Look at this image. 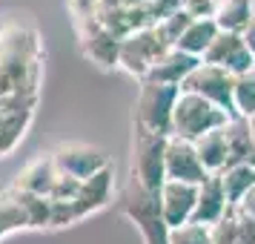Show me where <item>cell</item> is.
I'll return each mask as SVG.
<instances>
[{"mask_svg": "<svg viewBox=\"0 0 255 244\" xmlns=\"http://www.w3.org/2000/svg\"><path fill=\"white\" fill-rule=\"evenodd\" d=\"M181 89L207 98V101H212L215 106H221L224 112H230V115L235 118V104H232V95H235V75H230V72L218 69V66H209V63L201 60V66L186 78Z\"/></svg>", "mask_w": 255, "mask_h": 244, "instance_id": "cell-6", "label": "cell"}, {"mask_svg": "<svg viewBox=\"0 0 255 244\" xmlns=\"http://www.w3.org/2000/svg\"><path fill=\"white\" fill-rule=\"evenodd\" d=\"M201 66V58H192V55H186L181 49H169L166 55H163L152 72L146 75V81L149 83H161V86H184V81L192 75V72Z\"/></svg>", "mask_w": 255, "mask_h": 244, "instance_id": "cell-12", "label": "cell"}, {"mask_svg": "<svg viewBox=\"0 0 255 244\" xmlns=\"http://www.w3.org/2000/svg\"><path fill=\"white\" fill-rule=\"evenodd\" d=\"M235 244H255V221L238 216V233H235Z\"/></svg>", "mask_w": 255, "mask_h": 244, "instance_id": "cell-28", "label": "cell"}, {"mask_svg": "<svg viewBox=\"0 0 255 244\" xmlns=\"http://www.w3.org/2000/svg\"><path fill=\"white\" fill-rule=\"evenodd\" d=\"M17 230H32V227H29V216H26L23 204L17 201V193L9 190V193H0V239Z\"/></svg>", "mask_w": 255, "mask_h": 244, "instance_id": "cell-20", "label": "cell"}, {"mask_svg": "<svg viewBox=\"0 0 255 244\" xmlns=\"http://www.w3.org/2000/svg\"><path fill=\"white\" fill-rule=\"evenodd\" d=\"M244 43L250 46V52L255 55V17H253V23L247 26V32H244Z\"/></svg>", "mask_w": 255, "mask_h": 244, "instance_id": "cell-30", "label": "cell"}, {"mask_svg": "<svg viewBox=\"0 0 255 244\" xmlns=\"http://www.w3.org/2000/svg\"><path fill=\"white\" fill-rule=\"evenodd\" d=\"M52 161L58 167V173L72 175L78 181H86V178H92L109 167L104 152L98 147H89V144H63L52 152Z\"/></svg>", "mask_w": 255, "mask_h": 244, "instance_id": "cell-8", "label": "cell"}, {"mask_svg": "<svg viewBox=\"0 0 255 244\" xmlns=\"http://www.w3.org/2000/svg\"><path fill=\"white\" fill-rule=\"evenodd\" d=\"M14 193H17V201L23 204L26 216H29V227L32 230H40V227L52 224V198L32 196V193H23V190H14Z\"/></svg>", "mask_w": 255, "mask_h": 244, "instance_id": "cell-21", "label": "cell"}, {"mask_svg": "<svg viewBox=\"0 0 255 244\" xmlns=\"http://www.w3.org/2000/svg\"><path fill=\"white\" fill-rule=\"evenodd\" d=\"M227 213H232V207L227 204V193H224V181L218 175H209L204 184L198 187V207L192 221L204 224V227H215Z\"/></svg>", "mask_w": 255, "mask_h": 244, "instance_id": "cell-11", "label": "cell"}, {"mask_svg": "<svg viewBox=\"0 0 255 244\" xmlns=\"http://www.w3.org/2000/svg\"><path fill=\"white\" fill-rule=\"evenodd\" d=\"M221 0H184V9L192 20H215Z\"/></svg>", "mask_w": 255, "mask_h": 244, "instance_id": "cell-25", "label": "cell"}, {"mask_svg": "<svg viewBox=\"0 0 255 244\" xmlns=\"http://www.w3.org/2000/svg\"><path fill=\"white\" fill-rule=\"evenodd\" d=\"M78 221L75 201H52V224L49 227H69Z\"/></svg>", "mask_w": 255, "mask_h": 244, "instance_id": "cell-26", "label": "cell"}, {"mask_svg": "<svg viewBox=\"0 0 255 244\" xmlns=\"http://www.w3.org/2000/svg\"><path fill=\"white\" fill-rule=\"evenodd\" d=\"M232 104H235V115L238 118H255V72L238 75L235 78V95H232Z\"/></svg>", "mask_w": 255, "mask_h": 244, "instance_id": "cell-22", "label": "cell"}, {"mask_svg": "<svg viewBox=\"0 0 255 244\" xmlns=\"http://www.w3.org/2000/svg\"><path fill=\"white\" fill-rule=\"evenodd\" d=\"M250 132H253V164H255V118H250Z\"/></svg>", "mask_w": 255, "mask_h": 244, "instance_id": "cell-31", "label": "cell"}, {"mask_svg": "<svg viewBox=\"0 0 255 244\" xmlns=\"http://www.w3.org/2000/svg\"><path fill=\"white\" fill-rule=\"evenodd\" d=\"M58 178H60L58 167H55V161H52V155H46V158L32 161L23 173L17 175L14 190H23V193H32V196L49 198L52 190H55V184H58Z\"/></svg>", "mask_w": 255, "mask_h": 244, "instance_id": "cell-14", "label": "cell"}, {"mask_svg": "<svg viewBox=\"0 0 255 244\" xmlns=\"http://www.w3.org/2000/svg\"><path fill=\"white\" fill-rule=\"evenodd\" d=\"M112 167L101 170L98 175L86 178L78 190V198H75V210H78V219H86L98 210H104L109 201H112Z\"/></svg>", "mask_w": 255, "mask_h": 244, "instance_id": "cell-13", "label": "cell"}, {"mask_svg": "<svg viewBox=\"0 0 255 244\" xmlns=\"http://www.w3.org/2000/svg\"><path fill=\"white\" fill-rule=\"evenodd\" d=\"M181 6H184V0H149V12L155 17V26L161 23V20H166V17L178 14Z\"/></svg>", "mask_w": 255, "mask_h": 244, "instance_id": "cell-27", "label": "cell"}, {"mask_svg": "<svg viewBox=\"0 0 255 244\" xmlns=\"http://www.w3.org/2000/svg\"><path fill=\"white\" fill-rule=\"evenodd\" d=\"M207 178L209 173L201 164L195 144L181 138H169V144H166V181H184V184L201 187Z\"/></svg>", "mask_w": 255, "mask_h": 244, "instance_id": "cell-9", "label": "cell"}, {"mask_svg": "<svg viewBox=\"0 0 255 244\" xmlns=\"http://www.w3.org/2000/svg\"><path fill=\"white\" fill-rule=\"evenodd\" d=\"M218 35H221V29H218L215 20H192L189 29L181 35V40L175 43V49H181V52H186V55L204 60L207 49L212 46V40H215Z\"/></svg>", "mask_w": 255, "mask_h": 244, "instance_id": "cell-17", "label": "cell"}, {"mask_svg": "<svg viewBox=\"0 0 255 244\" xmlns=\"http://www.w3.org/2000/svg\"><path fill=\"white\" fill-rule=\"evenodd\" d=\"M195 150L201 155V164L207 167L209 175H218L227 170V164H230V144H227V127L221 129H212L207 132L204 138L195 141Z\"/></svg>", "mask_w": 255, "mask_h": 244, "instance_id": "cell-15", "label": "cell"}, {"mask_svg": "<svg viewBox=\"0 0 255 244\" xmlns=\"http://www.w3.org/2000/svg\"><path fill=\"white\" fill-rule=\"evenodd\" d=\"M235 213H238V216H244V219L255 221V190H250V193H247V198H244L241 204L235 207Z\"/></svg>", "mask_w": 255, "mask_h": 244, "instance_id": "cell-29", "label": "cell"}, {"mask_svg": "<svg viewBox=\"0 0 255 244\" xmlns=\"http://www.w3.org/2000/svg\"><path fill=\"white\" fill-rule=\"evenodd\" d=\"M204 63L218 66V69L230 72V75H247L255 69V55L250 52V46L244 43V35H232V32H221L212 46L204 55Z\"/></svg>", "mask_w": 255, "mask_h": 244, "instance_id": "cell-7", "label": "cell"}, {"mask_svg": "<svg viewBox=\"0 0 255 244\" xmlns=\"http://www.w3.org/2000/svg\"><path fill=\"white\" fill-rule=\"evenodd\" d=\"M169 49L172 46L163 40V35L158 32V26L140 29V32H135V35H129V37L121 40V58H118V66H124L129 75L146 81V75L152 72V66H155Z\"/></svg>", "mask_w": 255, "mask_h": 244, "instance_id": "cell-5", "label": "cell"}, {"mask_svg": "<svg viewBox=\"0 0 255 244\" xmlns=\"http://www.w3.org/2000/svg\"><path fill=\"white\" fill-rule=\"evenodd\" d=\"M166 144L169 138L138 129L132 132V178L146 193H161L166 184Z\"/></svg>", "mask_w": 255, "mask_h": 244, "instance_id": "cell-2", "label": "cell"}, {"mask_svg": "<svg viewBox=\"0 0 255 244\" xmlns=\"http://www.w3.org/2000/svg\"><path fill=\"white\" fill-rule=\"evenodd\" d=\"M161 213L166 224H169V230L175 227H184L192 221L195 216V207H198V187L195 184H184V181H166L161 187Z\"/></svg>", "mask_w": 255, "mask_h": 244, "instance_id": "cell-10", "label": "cell"}, {"mask_svg": "<svg viewBox=\"0 0 255 244\" xmlns=\"http://www.w3.org/2000/svg\"><path fill=\"white\" fill-rule=\"evenodd\" d=\"M121 213L138 227L143 244H169V224L161 213V198L158 193H146L140 187H132V193L124 198Z\"/></svg>", "mask_w": 255, "mask_h": 244, "instance_id": "cell-4", "label": "cell"}, {"mask_svg": "<svg viewBox=\"0 0 255 244\" xmlns=\"http://www.w3.org/2000/svg\"><path fill=\"white\" fill-rule=\"evenodd\" d=\"M169 244H212V227L189 221V224L175 227L169 233Z\"/></svg>", "mask_w": 255, "mask_h": 244, "instance_id": "cell-23", "label": "cell"}, {"mask_svg": "<svg viewBox=\"0 0 255 244\" xmlns=\"http://www.w3.org/2000/svg\"><path fill=\"white\" fill-rule=\"evenodd\" d=\"M235 233H238V213L232 210L212 227V244H235Z\"/></svg>", "mask_w": 255, "mask_h": 244, "instance_id": "cell-24", "label": "cell"}, {"mask_svg": "<svg viewBox=\"0 0 255 244\" xmlns=\"http://www.w3.org/2000/svg\"><path fill=\"white\" fill-rule=\"evenodd\" d=\"M221 181H224L227 204L235 210L244 198H247V193L255 190V164H238V167L224 170V173H221Z\"/></svg>", "mask_w": 255, "mask_h": 244, "instance_id": "cell-19", "label": "cell"}, {"mask_svg": "<svg viewBox=\"0 0 255 244\" xmlns=\"http://www.w3.org/2000/svg\"><path fill=\"white\" fill-rule=\"evenodd\" d=\"M255 17V0H221L215 23L221 32H232V35H244L247 26Z\"/></svg>", "mask_w": 255, "mask_h": 244, "instance_id": "cell-16", "label": "cell"}, {"mask_svg": "<svg viewBox=\"0 0 255 244\" xmlns=\"http://www.w3.org/2000/svg\"><path fill=\"white\" fill-rule=\"evenodd\" d=\"M230 112H224L221 106H215L212 101L201 98V95L184 92L178 95L175 101V115H172V138L181 141H192L204 138L212 129H221L230 124Z\"/></svg>", "mask_w": 255, "mask_h": 244, "instance_id": "cell-1", "label": "cell"}, {"mask_svg": "<svg viewBox=\"0 0 255 244\" xmlns=\"http://www.w3.org/2000/svg\"><path fill=\"white\" fill-rule=\"evenodd\" d=\"M227 144H230V167L238 164H253V132H250V121L247 118H230L227 124Z\"/></svg>", "mask_w": 255, "mask_h": 244, "instance_id": "cell-18", "label": "cell"}, {"mask_svg": "<svg viewBox=\"0 0 255 244\" xmlns=\"http://www.w3.org/2000/svg\"><path fill=\"white\" fill-rule=\"evenodd\" d=\"M181 89L178 86H161V83L140 81L138 101H135V127L172 138V115H175V101Z\"/></svg>", "mask_w": 255, "mask_h": 244, "instance_id": "cell-3", "label": "cell"}, {"mask_svg": "<svg viewBox=\"0 0 255 244\" xmlns=\"http://www.w3.org/2000/svg\"><path fill=\"white\" fill-rule=\"evenodd\" d=\"M253 72H255V69H253Z\"/></svg>", "mask_w": 255, "mask_h": 244, "instance_id": "cell-32", "label": "cell"}]
</instances>
